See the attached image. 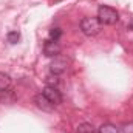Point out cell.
<instances>
[{"label": "cell", "instance_id": "6", "mask_svg": "<svg viewBox=\"0 0 133 133\" xmlns=\"http://www.w3.org/2000/svg\"><path fill=\"white\" fill-rule=\"evenodd\" d=\"M34 102H36V105H37L39 108H42L43 111H53V110H54V105L46 99L42 93H39V95L34 98Z\"/></svg>", "mask_w": 133, "mask_h": 133}, {"label": "cell", "instance_id": "12", "mask_svg": "<svg viewBox=\"0 0 133 133\" xmlns=\"http://www.w3.org/2000/svg\"><path fill=\"white\" fill-rule=\"evenodd\" d=\"M6 39H8L9 43H17V40L20 39V34L17 33V31H9L8 36H6Z\"/></svg>", "mask_w": 133, "mask_h": 133}, {"label": "cell", "instance_id": "11", "mask_svg": "<svg viewBox=\"0 0 133 133\" xmlns=\"http://www.w3.org/2000/svg\"><path fill=\"white\" fill-rule=\"evenodd\" d=\"M62 36V30L61 28H51L50 30V39L51 40H59Z\"/></svg>", "mask_w": 133, "mask_h": 133}, {"label": "cell", "instance_id": "4", "mask_svg": "<svg viewBox=\"0 0 133 133\" xmlns=\"http://www.w3.org/2000/svg\"><path fill=\"white\" fill-rule=\"evenodd\" d=\"M42 95L50 101L54 107H57L59 104H62V95H61V91H59L56 87H48V85H46V87L43 88Z\"/></svg>", "mask_w": 133, "mask_h": 133}, {"label": "cell", "instance_id": "1", "mask_svg": "<svg viewBox=\"0 0 133 133\" xmlns=\"http://www.w3.org/2000/svg\"><path fill=\"white\" fill-rule=\"evenodd\" d=\"M98 19L102 25H115L119 20V14L115 8L107 6V5H101L98 9Z\"/></svg>", "mask_w": 133, "mask_h": 133}, {"label": "cell", "instance_id": "9", "mask_svg": "<svg viewBox=\"0 0 133 133\" xmlns=\"http://www.w3.org/2000/svg\"><path fill=\"white\" fill-rule=\"evenodd\" d=\"M77 133H96V129L91 124H88V122H82L77 127Z\"/></svg>", "mask_w": 133, "mask_h": 133}, {"label": "cell", "instance_id": "3", "mask_svg": "<svg viewBox=\"0 0 133 133\" xmlns=\"http://www.w3.org/2000/svg\"><path fill=\"white\" fill-rule=\"evenodd\" d=\"M62 51V46L57 40H51L48 39L45 43H43V54L46 57H57Z\"/></svg>", "mask_w": 133, "mask_h": 133}, {"label": "cell", "instance_id": "5", "mask_svg": "<svg viewBox=\"0 0 133 133\" xmlns=\"http://www.w3.org/2000/svg\"><path fill=\"white\" fill-rule=\"evenodd\" d=\"M66 68H68V62H66L65 57H61V56H57V57H54V61L51 62V65H50V71L53 73V74H62V73H65Z\"/></svg>", "mask_w": 133, "mask_h": 133}, {"label": "cell", "instance_id": "7", "mask_svg": "<svg viewBox=\"0 0 133 133\" xmlns=\"http://www.w3.org/2000/svg\"><path fill=\"white\" fill-rule=\"evenodd\" d=\"M11 87V77L6 73H0V91H6Z\"/></svg>", "mask_w": 133, "mask_h": 133}, {"label": "cell", "instance_id": "8", "mask_svg": "<svg viewBox=\"0 0 133 133\" xmlns=\"http://www.w3.org/2000/svg\"><path fill=\"white\" fill-rule=\"evenodd\" d=\"M98 133H121V130L116 127V125H113V124H110V122H107V124H102L99 127V132Z\"/></svg>", "mask_w": 133, "mask_h": 133}, {"label": "cell", "instance_id": "10", "mask_svg": "<svg viewBox=\"0 0 133 133\" xmlns=\"http://www.w3.org/2000/svg\"><path fill=\"white\" fill-rule=\"evenodd\" d=\"M45 84L48 85V87H57V84H59V77H57V74H50V76H46V79H45Z\"/></svg>", "mask_w": 133, "mask_h": 133}, {"label": "cell", "instance_id": "2", "mask_svg": "<svg viewBox=\"0 0 133 133\" xmlns=\"http://www.w3.org/2000/svg\"><path fill=\"white\" fill-rule=\"evenodd\" d=\"M81 30L85 36H96L102 30V23L99 22L98 17H84L81 20Z\"/></svg>", "mask_w": 133, "mask_h": 133}, {"label": "cell", "instance_id": "13", "mask_svg": "<svg viewBox=\"0 0 133 133\" xmlns=\"http://www.w3.org/2000/svg\"><path fill=\"white\" fill-rule=\"evenodd\" d=\"M119 130H121V133H133V121L122 124V127Z\"/></svg>", "mask_w": 133, "mask_h": 133}]
</instances>
